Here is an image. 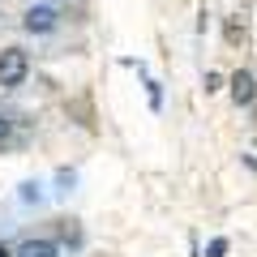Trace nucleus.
I'll return each mask as SVG.
<instances>
[{
	"mask_svg": "<svg viewBox=\"0 0 257 257\" xmlns=\"http://www.w3.org/2000/svg\"><path fill=\"white\" fill-rule=\"evenodd\" d=\"M206 257H227V236H214L206 244Z\"/></svg>",
	"mask_w": 257,
	"mask_h": 257,
	"instance_id": "8",
	"label": "nucleus"
},
{
	"mask_svg": "<svg viewBox=\"0 0 257 257\" xmlns=\"http://www.w3.org/2000/svg\"><path fill=\"white\" fill-rule=\"evenodd\" d=\"M0 257H18V253H13V248H5V244H0Z\"/></svg>",
	"mask_w": 257,
	"mask_h": 257,
	"instance_id": "12",
	"label": "nucleus"
},
{
	"mask_svg": "<svg viewBox=\"0 0 257 257\" xmlns=\"http://www.w3.org/2000/svg\"><path fill=\"white\" fill-rule=\"evenodd\" d=\"M227 90H231V103H236V107H253L257 103V77L248 73V69H236V73L227 77Z\"/></svg>",
	"mask_w": 257,
	"mask_h": 257,
	"instance_id": "3",
	"label": "nucleus"
},
{
	"mask_svg": "<svg viewBox=\"0 0 257 257\" xmlns=\"http://www.w3.org/2000/svg\"><path fill=\"white\" fill-rule=\"evenodd\" d=\"M13 253H18V257H60V244H56V240H47V236H39V240L30 236V240H22Z\"/></svg>",
	"mask_w": 257,
	"mask_h": 257,
	"instance_id": "4",
	"label": "nucleus"
},
{
	"mask_svg": "<svg viewBox=\"0 0 257 257\" xmlns=\"http://www.w3.org/2000/svg\"><path fill=\"white\" fill-rule=\"evenodd\" d=\"M30 73V56L22 47H5L0 52V90H18Z\"/></svg>",
	"mask_w": 257,
	"mask_h": 257,
	"instance_id": "1",
	"label": "nucleus"
},
{
	"mask_svg": "<svg viewBox=\"0 0 257 257\" xmlns=\"http://www.w3.org/2000/svg\"><path fill=\"white\" fill-rule=\"evenodd\" d=\"M223 82H227V77L210 69V73H206V94H219V90H223Z\"/></svg>",
	"mask_w": 257,
	"mask_h": 257,
	"instance_id": "9",
	"label": "nucleus"
},
{
	"mask_svg": "<svg viewBox=\"0 0 257 257\" xmlns=\"http://www.w3.org/2000/svg\"><path fill=\"white\" fill-rule=\"evenodd\" d=\"M56 26H60V13H56L52 5H30V9L22 13V30H26V35H52Z\"/></svg>",
	"mask_w": 257,
	"mask_h": 257,
	"instance_id": "2",
	"label": "nucleus"
},
{
	"mask_svg": "<svg viewBox=\"0 0 257 257\" xmlns=\"http://www.w3.org/2000/svg\"><path fill=\"white\" fill-rule=\"evenodd\" d=\"M73 184H77V172L60 167V172H56V197H64V193H73Z\"/></svg>",
	"mask_w": 257,
	"mask_h": 257,
	"instance_id": "6",
	"label": "nucleus"
},
{
	"mask_svg": "<svg viewBox=\"0 0 257 257\" xmlns=\"http://www.w3.org/2000/svg\"><path fill=\"white\" fill-rule=\"evenodd\" d=\"M9 142H13V120H5V116H0V150L9 146Z\"/></svg>",
	"mask_w": 257,
	"mask_h": 257,
	"instance_id": "11",
	"label": "nucleus"
},
{
	"mask_svg": "<svg viewBox=\"0 0 257 257\" xmlns=\"http://www.w3.org/2000/svg\"><path fill=\"white\" fill-rule=\"evenodd\" d=\"M240 39H244V22L231 18V22H227V43H240Z\"/></svg>",
	"mask_w": 257,
	"mask_h": 257,
	"instance_id": "10",
	"label": "nucleus"
},
{
	"mask_svg": "<svg viewBox=\"0 0 257 257\" xmlns=\"http://www.w3.org/2000/svg\"><path fill=\"white\" fill-rule=\"evenodd\" d=\"M138 73L142 77H146V64H138ZM146 94H150V107H163V90H159V82H155V77H146Z\"/></svg>",
	"mask_w": 257,
	"mask_h": 257,
	"instance_id": "7",
	"label": "nucleus"
},
{
	"mask_svg": "<svg viewBox=\"0 0 257 257\" xmlns=\"http://www.w3.org/2000/svg\"><path fill=\"white\" fill-rule=\"evenodd\" d=\"M18 202H22V206H39V202H43V184H39V180H26V184L18 189Z\"/></svg>",
	"mask_w": 257,
	"mask_h": 257,
	"instance_id": "5",
	"label": "nucleus"
}]
</instances>
